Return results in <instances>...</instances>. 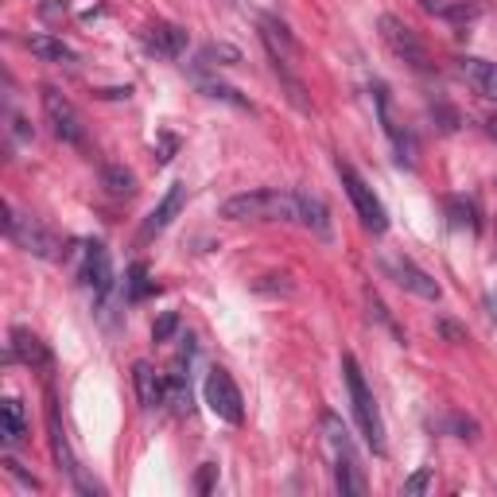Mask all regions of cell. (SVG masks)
<instances>
[{
	"mask_svg": "<svg viewBox=\"0 0 497 497\" xmlns=\"http://www.w3.org/2000/svg\"><path fill=\"white\" fill-rule=\"evenodd\" d=\"M78 280L94 291V299H106L109 291H113V260H109V248L101 245V241H90V245H86Z\"/></svg>",
	"mask_w": 497,
	"mask_h": 497,
	"instance_id": "cell-11",
	"label": "cell"
},
{
	"mask_svg": "<svg viewBox=\"0 0 497 497\" xmlns=\"http://www.w3.org/2000/svg\"><path fill=\"white\" fill-rule=\"evenodd\" d=\"M27 51H32L39 63H55V66H75L78 63V51L63 43L58 36H47V32H36L27 36Z\"/></svg>",
	"mask_w": 497,
	"mask_h": 497,
	"instance_id": "cell-18",
	"label": "cell"
},
{
	"mask_svg": "<svg viewBox=\"0 0 497 497\" xmlns=\"http://www.w3.org/2000/svg\"><path fill=\"white\" fill-rule=\"evenodd\" d=\"M43 113H47V121H51L58 140L82 148V144H86V121H82V113L75 109V101H70L66 94H58L55 86H43Z\"/></svg>",
	"mask_w": 497,
	"mask_h": 497,
	"instance_id": "cell-10",
	"label": "cell"
},
{
	"mask_svg": "<svg viewBox=\"0 0 497 497\" xmlns=\"http://www.w3.org/2000/svg\"><path fill=\"white\" fill-rule=\"evenodd\" d=\"M198 90L207 94V97H214V101H226V106H238V109H253L248 106V97H241L233 86H226V82H218V78H198Z\"/></svg>",
	"mask_w": 497,
	"mask_h": 497,
	"instance_id": "cell-26",
	"label": "cell"
},
{
	"mask_svg": "<svg viewBox=\"0 0 497 497\" xmlns=\"http://www.w3.org/2000/svg\"><path fill=\"white\" fill-rule=\"evenodd\" d=\"M171 152H175V137H164V148L156 152V159H159V164H167V159H171Z\"/></svg>",
	"mask_w": 497,
	"mask_h": 497,
	"instance_id": "cell-37",
	"label": "cell"
},
{
	"mask_svg": "<svg viewBox=\"0 0 497 497\" xmlns=\"http://www.w3.org/2000/svg\"><path fill=\"white\" fill-rule=\"evenodd\" d=\"M478 16H482V5H447L443 8V20H451V24H471Z\"/></svg>",
	"mask_w": 497,
	"mask_h": 497,
	"instance_id": "cell-31",
	"label": "cell"
},
{
	"mask_svg": "<svg viewBox=\"0 0 497 497\" xmlns=\"http://www.w3.org/2000/svg\"><path fill=\"white\" fill-rule=\"evenodd\" d=\"M296 195H299V226L311 229L319 241H330L334 238V222H330L327 202L319 195H307V191H296Z\"/></svg>",
	"mask_w": 497,
	"mask_h": 497,
	"instance_id": "cell-17",
	"label": "cell"
},
{
	"mask_svg": "<svg viewBox=\"0 0 497 497\" xmlns=\"http://www.w3.org/2000/svg\"><path fill=\"white\" fill-rule=\"evenodd\" d=\"M440 334H447V339L451 342H466V334L455 327V323H440Z\"/></svg>",
	"mask_w": 497,
	"mask_h": 497,
	"instance_id": "cell-36",
	"label": "cell"
},
{
	"mask_svg": "<svg viewBox=\"0 0 497 497\" xmlns=\"http://www.w3.org/2000/svg\"><path fill=\"white\" fill-rule=\"evenodd\" d=\"M373 106H377V121H381L385 137L397 152V164L401 167H416V137L397 121V109H392V94L385 82H373Z\"/></svg>",
	"mask_w": 497,
	"mask_h": 497,
	"instance_id": "cell-8",
	"label": "cell"
},
{
	"mask_svg": "<svg viewBox=\"0 0 497 497\" xmlns=\"http://www.w3.org/2000/svg\"><path fill=\"white\" fill-rule=\"evenodd\" d=\"M385 269H389V276H392V280H397L404 291H412V296H420V299H431V303H435V299L443 296V288L435 284V276L423 272L416 260H408V257H389Z\"/></svg>",
	"mask_w": 497,
	"mask_h": 497,
	"instance_id": "cell-12",
	"label": "cell"
},
{
	"mask_svg": "<svg viewBox=\"0 0 497 497\" xmlns=\"http://www.w3.org/2000/svg\"><path fill=\"white\" fill-rule=\"evenodd\" d=\"M152 291H156L152 272H148V265H144V260H137V265L128 269V276H125V299H128V303H140L144 296H152Z\"/></svg>",
	"mask_w": 497,
	"mask_h": 497,
	"instance_id": "cell-23",
	"label": "cell"
},
{
	"mask_svg": "<svg viewBox=\"0 0 497 497\" xmlns=\"http://www.w3.org/2000/svg\"><path fill=\"white\" fill-rule=\"evenodd\" d=\"M339 179H342V187H346V195H350V202H354V210H358V218H361V226L370 229V233H381L389 229V214H385V207H381V198L373 195V187L361 179V175L350 167V164H342L339 159Z\"/></svg>",
	"mask_w": 497,
	"mask_h": 497,
	"instance_id": "cell-6",
	"label": "cell"
},
{
	"mask_svg": "<svg viewBox=\"0 0 497 497\" xmlns=\"http://www.w3.org/2000/svg\"><path fill=\"white\" fill-rule=\"evenodd\" d=\"M377 32H381V39H385V47L401 58V63H408L416 70V75H428L431 70V58H428V47H423V39L408 27L401 16H385L377 20Z\"/></svg>",
	"mask_w": 497,
	"mask_h": 497,
	"instance_id": "cell-5",
	"label": "cell"
},
{
	"mask_svg": "<svg viewBox=\"0 0 497 497\" xmlns=\"http://www.w3.org/2000/svg\"><path fill=\"white\" fill-rule=\"evenodd\" d=\"M167 404L175 408L179 416L191 412V385H187V373H183V361L175 365V373H167Z\"/></svg>",
	"mask_w": 497,
	"mask_h": 497,
	"instance_id": "cell-24",
	"label": "cell"
},
{
	"mask_svg": "<svg viewBox=\"0 0 497 497\" xmlns=\"http://www.w3.org/2000/svg\"><path fill=\"white\" fill-rule=\"evenodd\" d=\"M183 202H187V183H171L167 187V195H164V202L144 218V229H140V238L148 241V238H156V233H164L175 218H179V210H183Z\"/></svg>",
	"mask_w": 497,
	"mask_h": 497,
	"instance_id": "cell-16",
	"label": "cell"
},
{
	"mask_svg": "<svg viewBox=\"0 0 497 497\" xmlns=\"http://www.w3.org/2000/svg\"><path fill=\"white\" fill-rule=\"evenodd\" d=\"M365 307H370V319H377V323H381L385 330H392V339H397V342L404 346V334H401V327L392 323V315L385 311V303H381V296H377L373 288H365Z\"/></svg>",
	"mask_w": 497,
	"mask_h": 497,
	"instance_id": "cell-27",
	"label": "cell"
},
{
	"mask_svg": "<svg viewBox=\"0 0 497 497\" xmlns=\"http://www.w3.org/2000/svg\"><path fill=\"white\" fill-rule=\"evenodd\" d=\"M416 5L423 12H431V16H443V8H447V0H416Z\"/></svg>",
	"mask_w": 497,
	"mask_h": 497,
	"instance_id": "cell-35",
	"label": "cell"
},
{
	"mask_svg": "<svg viewBox=\"0 0 497 497\" xmlns=\"http://www.w3.org/2000/svg\"><path fill=\"white\" fill-rule=\"evenodd\" d=\"M486 307H490V319L497 323V296H486Z\"/></svg>",
	"mask_w": 497,
	"mask_h": 497,
	"instance_id": "cell-38",
	"label": "cell"
},
{
	"mask_svg": "<svg viewBox=\"0 0 497 497\" xmlns=\"http://www.w3.org/2000/svg\"><path fill=\"white\" fill-rule=\"evenodd\" d=\"M447 218H451V226L455 229H471V233H478L482 229V222H478V207L471 198H447Z\"/></svg>",
	"mask_w": 497,
	"mask_h": 497,
	"instance_id": "cell-25",
	"label": "cell"
},
{
	"mask_svg": "<svg viewBox=\"0 0 497 497\" xmlns=\"http://www.w3.org/2000/svg\"><path fill=\"white\" fill-rule=\"evenodd\" d=\"M226 222H299V195L296 191H276V187H260V191H245L222 202Z\"/></svg>",
	"mask_w": 497,
	"mask_h": 497,
	"instance_id": "cell-1",
	"label": "cell"
},
{
	"mask_svg": "<svg viewBox=\"0 0 497 497\" xmlns=\"http://www.w3.org/2000/svg\"><path fill=\"white\" fill-rule=\"evenodd\" d=\"M214 58H218V66H233V63H241V51L226 47V43H210V47L202 51V63H214Z\"/></svg>",
	"mask_w": 497,
	"mask_h": 497,
	"instance_id": "cell-28",
	"label": "cell"
},
{
	"mask_svg": "<svg viewBox=\"0 0 497 497\" xmlns=\"http://www.w3.org/2000/svg\"><path fill=\"white\" fill-rule=\"evenodd\" d=\"M24 435H27L24 404L16 397H5V404H0V440H5V447H16L24 443Z\"/></svg>",
	"mask_w": 497,
	"mask_h": 497,
	"instance_id": "cell-21",
	"label": "cell"
},
{
	"mask_svg": "<svg viewBox=\"0 0 497 497\" xmlns=\"http://www.w3.org/2000/svg\"><path fill=\"white\" fill-rule=\"evenodd\" d=\"M323 443H327V455H330V466H334V490H339L342 497L346 493H365V474H361V462L354 455V440H350L346 423L334 412H323Z\"/></svg>",
	"mask_w": 497,
	"mask_h": 497,
	"instance_id": "cell-2",
	"label": "cell"
},
{
	"mask_svg": "<svg viewBox=\"0 0 497 497\" xmlns=\"http://www.w3.org/2000/svg\"><path fill=\"white\" fill-rule=\"evenodd\" d=\"M8 358L27 365V370H47V365H51V350L43 346L39 334H32L27 327H16V330H12V342H8Z\"/></svg>",
	"mask_w": 497,
	"mask_h": 497,
	"instance_id": "cell-15",
	"label": "cell"
},
{
	"mask_svg": "<svg viewBox=\"0 0 497 497\" xmlns=\"http://www.w3.org/2000/svg\"><path fill=\"white\" fill-rule=\"evenodd\" d=\"M47 435H51V455H55V462H58V471L70 478V486H75L78 493H90V497L106 493V490H101V482H94L90 474H86L82 462L75 459V451H70L66 428H63V420H58V401H55L51 389H47Z\"/></svg>",
	"mask_w": 497,
	"mask_h": 497,
	"instance_id": "cell-4",
	"label": "cell"
},
{
	"mask_svg": "<svg viewBox=\"0 0 497 497\" xmlns=\"http://www.w3.org/2000/svg\"><path fill=\"white\" fill-rule=\"evenodd\" d=\"M214 478H218V466H214V462H202V471H198V478H195V490H198V493H210V490H214Z\"/></svg>",
	"mask_w": 497,
	"mask_h": 497,
	"instance_id": "cell-34",
	"label": "cell"
},
{
	"mask_svg": "<svg viewBox=\"0 0 497 497\" xmlns=\"http://www.w3.org/2000/svg\"><path fill=\"white\" fill-rule=\"evenodd\" d=\"M486 133L497 140V117H490V121H486Z\"/></svg>",
	"mask_w": 497,
	"mask_h": 497,
	"instance_id": "cell-39",
	"label": "cell"
},
{
	"mask_svg": "<svg viewBox=\"0 0 497 497\" xmlns=\"http://www.w3.org/2000/svg\"><path fill=\"white\" fill-rule=\"evenodd\" d=\"M202 397H207L210 404V412L218 420H226V423H238L245 420V401H241V389L233 385V377L222 370V365H214V370L207 373V381H202Z\"/></svg>",
	"mask_w": 497,
	"mask_h": 497,
	"instance_id": "cell-9",
	"label": "cell"
},
{
	"mask_svg": "<svg viewBox=\"0 0 497 497\" xmlns=\"http://www.w3.org/2000/svg\"><path fill=\"white\" fill-rule=\"evenodd\" d=\"M5 233L24 248V253H32V257H43V260H55L58 257V238H55V233L43 229L36 218L16 214L12 202H5Z\"/></svg>",
	"mask_w": 497,
	"mask_h": 497,
	"instance_id": "cell-7",
	"label": "cell"
},
{
	"mask_svg": "<svg viewBox=\"0 0 497 497\" xmlns=\"http://www.w3.org/2000/svg\"><path fill=\"white\" fill-rule=\"evenodd\" d=\"M5 471H8L12 478H16V482H20V486H24V490H39V478H36V474H27V471H24V466H20L16 459H12V455H5Z\"/></svg>",
	"mask_w": 497,
	"mask_h": 497,
	"instance_id": "cell-33",
	"label": "cell"
},
{
	"mask_svg": "<svg viewBox=\"0 0 497 497\" xmlns=\"http://www.w3.org/2000/svg\"><path fill=\"white\" fill-rule=\"evenodd\" d=\"M144 47L159 58H179L187 47V27L179 24H167V20H156L144 27Z\"/></svg>",
	"mask_w": 497,
	"mask_h": 497,
	"instance_id": "cell-14",
	"label": "cell"
},
{
	"mask_svg": "<svg viewBox=\"0 0 497 497\" xmlns=\"http://www.w3.org/2000/svg\"><path fill=\"white\" fill-rule=\"evenodd\" d=\"M257 27H260V39H265V47H269V58H276V63H291V66L299 63V43L291 39L288 24H280L276 16H260Z\"/></svg>",
	"mask_w": 497,
	"mask_h": 497,
	"instance_id": "cell-13",
	"label": "cell"
},
{
	"mask_svg": "<svg viewBox=\"0 0 497 497\" xmlns=\"http://www.w3.org/2000/svg\"><path fill=\"white\" fill-rule=\"evenodd\" d=\"M133 385H137L140 408H159V404H167V381L152 370V361H137V365H133Z\"/></svg>",
	"mask_w": 497,
	"mask_h": 497,
	"instance_id": "cell-19",
	"label": "cell"
},
{
	"mask_svg": "<svg viewBox=\"0 0 497 497\" xmlns=\"http://www.w3.org/2000/svg\"><path fill=\"white\" fill-rule=\"evenodd\" d=\"M101 187H106L113 198H133L137 195V175L125 164H106L101 167Z\"/></svg>",
	"mask_w": 497,
	"mask_h": 497,
	"instance_id": "cell-22",
	"label": "cell"
},
{
	"mask_svg": "<svg viewBox=\"0 0 497 497\" xmlns=\"http://www.w3.org/2000/svg\"><path fill=\"white\" fill-rule=\"evenodd\" d=\"M431 117H435V125H440V133H455L459 128V113L451 106H443V101H435L431 106Z\"/></svg>",
	"mask_w": 497,
	"mask_h": 497,
	"instance_id": "cell-32",
	"label": "cell"
},
{
	"mask_svg": "<svg viewBox=\"0 0 497 497\" xmlns=\"http://www.w3.org/2000/svg\"><path fill=\"white\" fill-rule=\"evenodd\" d=\"M459 75L474 86L482 97L497 101V63H486V58H459Z\"/></svg>",
	"mask_w": 497,
	"mask_h": 497,
	"instance_id": "cell-20",
	"label": "cell"
},
{
	"mask_svg": "<svg viewBox=\"0 0 497 497\" xmlns=\"http://www.w3.org/2000/svg\"><path fill=\"white\" fill-rule=\"evenodd\" d=\"M431 474H435V466H420V471H416V474H412V478H408L404 486H401V493H404V497H416V493H423V490L431 486Z\"/></svg>",
	"mask_w": 497,
	"mask_h": 497,
	"instance_id": "cell-30",
	"label": "cell"
},
{
	"mask_svg": "<svg viewBox=\"0 0 497 497\" xmlns=\"http://www.w3.org/2000/svg\"><path fill=\"white\" fill-rule=\"evenodd\" d=\"M175 330H179V311H164L152 323V342H171Z\"/></svg>",
	"mask_w": 497,
	"mask_h": 497,
	"instance_id": "cell-29",
	"label": "cell"
},
{
	"mask_svg": "<svg viewBox=\"0 0 497 497\" xmlns=\"http://www.w3.org/2000/svg\"><path fill=\"white\" fill-rule=\"evenodd\" d=\"M342 377H346V389H350V404H354V416H358V428L365 435V443L373 447V455H385V423H381V408H377L370 385L361 377V365L354 354H342Z\"/></svg>",
	"mask_w": 497,
	"mask_h": 497,
	"instance_id": "cell-3",
	"label": "cell"
}]
</instances>
